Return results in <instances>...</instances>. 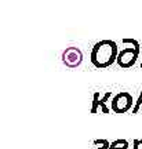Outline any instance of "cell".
Here are the masks:
<instances>
[{
    "label": "cell",
    "instance_id": "obj_3",
    "mask_svg": "<svg viewBox=\"0 0 142 149\" xmlns=\"http://www.w3.org/2000/svg\"><path fill=\"white\" fill-rule=\"evenodd\" d=\"M132 95L128 91H121L117 93L113 98H112L111 109L115 113H126L132 108Z\"/></svg>",
    "mask_w": 142,
    "mask_h": 149
},
{
    "label": "cell",
    "instance_id": "obj_10",
    "mask_svg": "<svg viewBox=\"0 0 142 149\" xmlns=\"http://www.w3.org/2000/svg\"><path fill=\"white\" fill-rule=\"evenodd\" d=\"M132 149H142V139H134Z\"/></svg>",
    "mask_w": 142,
    "mask_h": 149
},
{
    "label": "cell",
    "instance_id": "obj_8",
    "mask_svg": "<svg viewBox=\"0 0 142 149\" xmlns=\"http://www.w3.org/2000/svg\"><path fill=\"white\" fill-rule=\"evenodd\" d=\"M121 43H123L124 46H134V47H137L141 50V46H139V43H138L135 39H128V37H126V39L121 40Z\"/></svg>",
    "mask_w": 142,
    "mask_h": 149
},
{
    "label": "cell",
    "instance_id": "obj_6",
    "mask_svg": "<svg viewBox=\"0 0 142 149\" xmlns=\"http://www.w3.org/2000/svg\"><path fill=\"white\" fill-rule=\"evenodd\" d=\"M130 148V144L127 139H116L113 142H111V148L109 149H128Z\"/></svg>",
    "mask_w": 142,
    "mask_h": 149
},
{
    "label": "cell",
    "instance_id": "obj_5",
    "mask_svg": "<svg viewBox=\"0 0 142 149\" xmlns=\"http://www.w3.org/2000/svg\"><path fill=\"white\" fill-rule=\"evenodd\" d=\"M112 93L111 91H108L104 94L102 98H100V91H97L94 93V97H93V105H91V113H98V111H102V113H109V108L106 105V102L109 101V98H111Z\"/></svg>",
    "mask_w": 142,
    "mask_h": 149
},
{
    "label": "cell",
    "instance_id": "obj_9",
    "mask_svg": "<svg viewBox=\"0 0 142 149\" xmlns=\"http://www.w3.org/2000/svg\"><path fill=\"white\" fill-rule=\"evenodd\" d=\"M141 108H142V93L139 94V97H138L137 102H135V105H134V108H132V115H135V113H138Z\"/></svg>",
    "mask_w": 142,
    "mask_h": 149
},
{
    "label": "cell",
    "instance_id": "obj_7",
    "mask_svg": "<svg viewBox=\"0 0 142 149\" xmlns=\"http://www.w3.org/2000/svg\"><path fill=\"white\" fill-rule=\"evenodd\" d=\"M94 145H100V146H97L94 149H109L111 148V142L108 139H95Z\"/></svg>",
    "mask_w": 142,
    "mask_h": 149
},
{
    "label": "cell",
    "instance_id": "obj_2",
    "mask_svg": "<svg viewBox=\"0 0 142 149\" xmlns=\"http://www.w3.org/2000/svg\"><path fill=\"white\" fill-rule=\"evenodd\" d=\"M139 54H141L139 48L134 47V46H126L124 48H121L119 51L116 64L119 65L120 68L128 69V68L134 66V64L137 62V59L139 58Z\"/></svg>",
    "mask_w": 142,
    "mask_h": 149
},
{
    "label": "cell",
    "instance_id": "obj_4",
    "mask_svg": "<svg viewBox=\"0 0 142 149\" xmlns=\"http://www.w3.org/2000/svg\"><path fill=\"white\" fill-rule=\"evenodd\" d=\"M62 62L69 68H77L83 62V53L79 47H68L62 53Z\"/></svg>",
    "mask_w": 142,
    "mask_h": 149
},
{
    "label": "cell",
    "instance_id": "obj_1",
    "mask_svg": "<svg viewBox=\"0 0 142 149\" xmlns=\"http://www.w3.org/2000/svg\"><path fill=\"white\" fill-rule=\"evenodd\" d=\"M119 47L116 42L113 40H101V42L95 43L93 50H91V64L98 69H105L109 68L112 64H115L117 55H119Z\"/></svg>",
    "mask_w": 142,
    "mask_h": 149
},
{
    "label": "cell",
    "instance_id": "obj_11",
    "mask_svg": "<svg viewBox=\"0 0 142 149\" xmlns=\"http://www.w3.org/2000/svg\"><path fill=\"white\" fill-rule=\"evenodd\" d=\"M141 68H142V58H141Z\"/></svg>",
    "mask_w": 142,
    "mask_h": 149
}]
</instances>
